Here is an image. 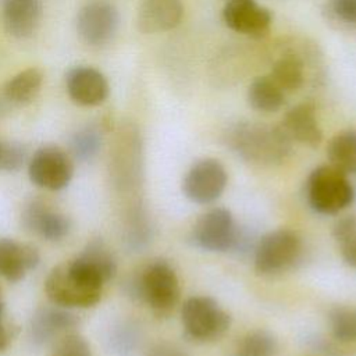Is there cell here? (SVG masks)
Wrapping results in <instances>:
<instances>
[{
  "instance_id": "83f0119b",
  "label": "cell",
  "mask_w": 356,
  "mask_h": 356,
  "mask_svg": "<svg viewBox=\"0 0 356 356\" xmlns=\"http://www.w3.org/2000/svg\"><path fill=\"white\" fill-rule=\"evenodd\" d=\"M51 356H92V352L85 338L72 331L56 342Z\"/></svg>"
},
{
  "instance_id": "f546056e",
  "label": "cell",
  "mask_w": 356,
  "mask_h": 356,
  "mask_svg": "<svg viewBox=\"0 0 356 356\" xmlns=\"http://www.w3.org/2000/svg\"><path fill=\"white\" fill-rule=\"evenodd\" d=\"M356 232V217L355 216H345L339 218L332 228V235L337 242L343 241L345 238L353 235Z\"/></svg>"
},
{
  "instance_id": "7c38bea8",
  "label": "cell",
  "mask_w": 356,
  "mask_h": 356,
  "mask_svg": "<svg viewBox=\"0 0 356 356\" xmlns=\"http://www.w3.org/2000/svg\"><path fill=\"white\" fill-rule=\"evenodd\" d=\"M65 89L70 99L85 107L102 104L108 96V82L96 68L76 65L65 75Z\"/></svg>"
},
{
  "instance_id": "9a60e30c",
  "label": "cell",
  "mask_w": 356,
  "mask_h": 356,
  "mask_svg": "<svg viewBox=\"0 0 356 356\" xmlns=\"http://www.w3.org/2000/svg\"><path fill=\"white\" fill-rule=\"evenodd\" d=\"M78 325L75 314L67 307H44L35 313L31 323V337L35 343L46 345L54 339H60Z\"/></svg>"
},
{
  "instance_id": "603a6c76",
  "label": "cell",
  "mask_w": 356,
  "mask_h": 356,
  "mask_svg": "<svg viewBox=\"0 0 356 356\" xmlns=\"http://www.w3.org/2000/svg\"><path fill=\"white\" fill-rule=\"evenodd\" d=\"M85 261H88L92 267H95L104 281H108L114 277L117 264L115 259L111 253V250L107 248V245L102 239H93L90 241L81 256Z\"/></svg>"
},
{
  "instance_id": "cb8c5ba5",
  "label": "cell",
  "mask_w": 356,
  "mask_h": 356,
  "mask_svg": "<svg viewBox=\"0 0 356 356\" xmlns=\"http://www.w3.org/2000/svg\"><path fill=\"white\" fill-rule=\"evenodd\" d=\"M277 339L264 330L249 332L239 343L234 356H275Z\"/></svg>"
},
{
  "instance_id": "ba28073f",
  "label": "cell",
  "mask_w": 356,
  "mask_h": 356,
  "mask_svg": "<svg viewBox=\"0 0 356 356\" xmlns=\"http://www.w3.org/2000/svg\"><path fill=\"white\" fill-rule=\"evenodd\" d=\"M118 29V11L108 0H89L76 15V32L92 47H102L113 40Z\"/></svg>"
},
{
  "instance_id": "30bf717a",
  "label": "cell",
  "mask_w": 356,
  "mask_h": 356,
  "mask_svg": "<svg viewBox=\"0 0 356 356\" xmlns=\"http://www.w3.org/2000/svg\"><path fill=\"white\" fill-rule=\"evenodd\" d=\"M227 186V171L216 159H202L186 172L184 195L193 203L209 204L217 200Z\"/></svg>"
},
{
  "instance_id": "44dd1931",
  "label": "cell",
  "mask_w": 356,
  "mask_h": 356,
  "mask_svg": "<svg viewBox=\"0 0 356 356\" xmlns=\"http://www.w3.org/2000/svg\"><path fill=\"white\" fill-rule=\"evenodd\" d=\"M330 164L341 172L356 175V131L346 129L332 136L327 146Z\"/></svg>"
},
{
  "instance_id": "277c9868",
  "label": "cell",
  "mask_w": 356,
  "mask_h": 356,
  "mask_svg": "<svg viewBox=\"0 0 356 356\" xmlns=\"http://www.w3.org/2000/svg\"><path fill=\"white\" fill-rule=\"evenodd\" d=\"M185 335L195 342H211L221 338L231 325V316L210 296H192L181 309Z\"/></svg>"
},
{
  "instance_id": "d6986e66",
  "label": "cell",
  "mask_w": 356,
  "mask_h": 356,
  "mask_svg": "<svg viewBox=\"0 0 356 356\" xmlns=\"http://www.w3.org/2000/svg\"><path fill=\"white\" fill-rule=\"evenodd\" d=\"M43 74L38 68H26L11 76L1 88L3 99L14 106L31 103L40 92Z\"/></svg>"
},
{
  "instance_id": "d6a6232c",
  "label": "cell",
  "mask_w": 356,
  "mask_h": 356,
  "mask_svg": "<svg viewBox=\"0 0 356 356\" xmlns=\"http://www.w3.org/2000/svg\"><path fill=\"white\" fill-rule=\"evenodd\" d=\"M8 342H10V334H8L7 328L1 324V318H0V350L6 349Z\"/></svg>"
},
{
  "instance_id": "4fadbf2b",
  "label": "cell",
  "mask_w": 356,
  "mask_h": 356,
  "mask_svg": "<svg viewBox=\"0 0 356 356\" xmlns=\"http://www.w3.org/2000/svg\"><path fill=\"white\" fill-rule=\"evenodd\" d=\"M1 22L7 33L25 39L35 33L42 18L40 0H1Z\"/></svg>"
},
{
  "instance_id": "3957f363",
  "label": "cell",
  "mask_w": 356,
  "mask_h": 356,
  "mask_svg": "<svg viewBox=\"0 0 356 356\" xmlns=\"http://www.w3.org/2000/svg\"><path fill=\"white\" fill-rule=\"evenodd\" d=\"M306 195L310 207L316 213L338 214L350 206L355 191L346 174L327 164L310 172L306 184Z\"/></svg>"
},
{
  "instance_id": "1f68e13d",
  "label": "cell",
  "mask_w": 356,
  "mask_h": 356,
  "mask_svg": "<svg viewBox=\"0 0 356 356\" xmlns=\"http://www.w3.org/2000/svg\"><path fill=\"white\" fill-rule=\"evenodd\" d=\"M152 356H188L186 353H184L181 349H177L174 346H168V345H161L157 349H154Z\"/></svg>"
},
{
  "instance_id": "d4e9b609",
  "label": "cell",
  "mask_w": 356,
  "mask_h": 356,
  "mask_svg": "<svg viewBox=\"0 0 356 356\" xmlns=\"http://www.w3.org/2000/svg\"><path fill=\"white\" fill-rule=\"evenodd\" d=\"M331 332L342 342H356V307H335L330 313Z\"/></svg>"
},
{
  "instance_id": "4316f807",
  "label": "cell",
  "mask_w": 356,
  "mask_h": 356,
  "mask_svg": "<svg viewBox=\"0 0 356 356\" xmlns=\"http://www.w3.org/2000/svg\"><path fill=\"white\" fill-rule=\"evenodd\" d=\"M26 156V149L21 143L0 139V171H18Z\"/></svg>"
},
{
  "instance_id": "9c48e42d",
  "label": "cell",
  "mask_w": 356,
  "mask_h": 356,
  "mask_svg": "<svg viewBox=\"0 0 356 356\" xmlns=\"http://www.w3.org/2000/svg\"><path fill=\"white\" fill-rule=\"evenodd\" d=\"M28 174L39 188L60 191L65 188L74 174V165L68 154L57 146L39 147L29 160Z\"/></svg>"
},
{
  "instance_id": "ac0fdd59",
  "label": "cell",
  "mask_w": 356,
  "mask_h": 356,
  "mask_svg": "<svg viewBox=\"0 0 356 356\" xmlns=\"http://www.w3.org/2000/svg\"><path fill=\"white\" fill-rule=\"evenodd\" d=\"M22 220L24 225L28 229L47 241L63 239L71 228V222L64 214L53 211L43 204L36 203L25 210Z\"/></svg>"
},
{
  "instance_id": "5b68a950",
  "label": "cell",
  "mask_w": 356,
  "mask_h": 356,
  "mask_svg": "<svg viewBox=\"0 0 356 356\" xmlns=\"http://www.w3.org/2000/svg\"><path fill=\"white\" fill-rule=\"evenodd\" d=\"M300 236L288 228L263 235L254 245V268L260 274H278L296 264L302 254Z\"/></svg>"
},
{
  "instance_id": "ffe728a7",
  "label": "cell",
  "mask_w": 356,
  "mask_h": 356,
  "mask_svg": "<svg viewBox=\"0 0 356 356\" xmlns=\"http://www.w3.org/2000/svg\"><path fill=\"white\" fill-rule=\"evenodd\" d=\"M268 76L284 93L295 92L305 82L303 60L296 53H285L273 63Z\"/></svg>"
},
{
  "instance_id": "484cf974",
  "label": "cell",
  "mask_w": 356,
  "mask_h": 356,
  "mask_svg": "<svg viewBox=\"0 0 356 356\" xmlns=\"http://www.w3.org/2000/svg\"><path fill=\"white\" fill-rule=\"evenodd\" d=\"M102 146V136L95 127H86L79 129L71 138V153L79 160H90L95 157Z\"/></svg>"
},
{
  "instance_id": "7402d4cb",
  "label": "cell",
  "mask_w": 356,
  "mask_h": 356,
  "mask_svg": "<svg viewBox=\"0 0 356 356\" xmlns=\"http://www.w3.org/2000/svg\"><path fill=\"white\" fill-rule=\"evenodd\" d=\"M285 93L268 76H257L248 89V102L252 108L261 113H274L284 104Z\"/></svg>"
},
{
  "instance_id": "8992f818",
  "label": "cell",
  "mask_w": 356,
  "mask_h": 356,
  "mask_svg": "<svg viewBox=\"0 0 356 356\" xmlns=\"http://www.w3.org/2000/svg\"><path fill=\"white\" fill-rule=\"evenodd\" d=\"M102 288L81 277L71 266L54 267L46 278L44 291L49 299L61 307H89L102 296Z\"/></svg>"
},
{
  "instance_id": "6da1fadb",
  "label": "cell",
  "mask_w": 356,
  "mask_h": 356,
  "mask_svg": "<svg viewBox=\"0 0 356 356\" xmlns=\"http://www.w3.org/2000/svg\"><path fill=\"white\" fill-rule=\"evenodd\" d=\"M225 140L238 157L256 165H278L292 152V139L281 125L241 121L227 131Z\"/></svg>"
},
{
  "instance_id": "f1b7e54d",
  "label": "cell",
  "mask_w": 356,
  "mask_h": 356,
  "mask_svg": "<svg viewBox=\"0 0 356 356\" xmlns=\"http://www.w3.org/2000/svg\"><path fill=\"white\" fill-rule=\"evenodd\" d=\"M328 8L342 24L356 26V0H328Z\"/></svg>"
},
{
  "instance_id": "e0dca14e",
  "label": "cell",
  "mask_w": 356,
  "mask_h": 356,
  "mask_svg": "<svg viewBox=\"0 0 356 356\" xmlns=\"http://www.w3.org/2000/svg\"><path fill=\"white\" fill-rule=\"evenodd\" d=\"M39 260L40 256L35 246L7 238L0 239V275L7 281H21L28 271L38 267Z\"/></svg>"
},
{
  "instance_id": "5bb4252c",
  "label": "cell",
  "mask_w": 356,
  "mask_h": 356,
  "mask_svg": "<svg viewBox=\"0 0 356 356\" xmlns=\"http://www.w3.org/2000/svg\"><path fill=\"white\" fill-rule=\"evenodd\" d=\"M182 14V0H142L136 25L143 33H160L175 28L181 22Z\"/></svg>"
},
{
  "instance_id": "8fae6325",
  "label": "cell",
  "mask_w": 356,
  "mask_h": 356,
  "mask_svg": "<svg viewBox=\"0 0 356 356\" xmlns=\"http://www.w3.org/2000/svg\"><path fill=\"white\" fill-rule=\"evenodd\" d=\"M222 19L232 31L259 39L267 35L273 18L256 0H225Z\"/></svg>"
},
{
  "instance_id": "7a4b0ae2",
  "label": "cell",
  "mask_w": 356,
  "mask_h": 356,
  "mask_svg": "<svg viewBox=\"0 0 356 356\" xmlns=\"http://www.w3.org/2000/svg\"><path fill=\"white\" fill-rule=\"evenodd\" d=\"M131 293L145 302L156 314L168 316L179 302V281L167 261L154 260L131 284Z\"/></svg>"
},
{
  "instance_id": "52a82bcc",
  "label": "cell",
  "mask_w": 356,
  "mask_h": 356,
  "mask_svg": "<svg viewBox=\"0 0 356 356\" xmlns=\"http://www.w3.org/2000/svg\"><path fill=\"white\" fill-rule=\"evenodd\" d=\"M239 229L229 210L214 207L196 221L192 229L193 243L207 252L234 250Z\"/></svg>"
},
{
  "instance_id": "2e32d148",
  "label": "cell",
  "mask_w": 356,
  "mask_h": 356,
  "mask_svg": "<svg viewBox=\"0 0 356 356\" xmlns=\"http://www.w3.org/2000/svg\"><path fill=\"white\" fill-rule=\"evenodd\" d=\"M281 127L292 140L310 147L318 146L323 140V131L312 102H303L289 108L284 115Z\"/></svg>"
},
{
  "instance_id": "4dcf8cb0",
  "label": "cell",
  "mask_w": 356,
  "mask_h": 356,
  "mask_svg": "<svg viewBox=\"0 0 356 356\" xmlns=\"http://www.w3.org/2000/svg\"><path fill=\"white\" fill-rule=\"evenodd\" d=\"M338 243H339L341 256H342L343 261L348 266L356 268V232Z\"/></svg>"
}]
</instances>
